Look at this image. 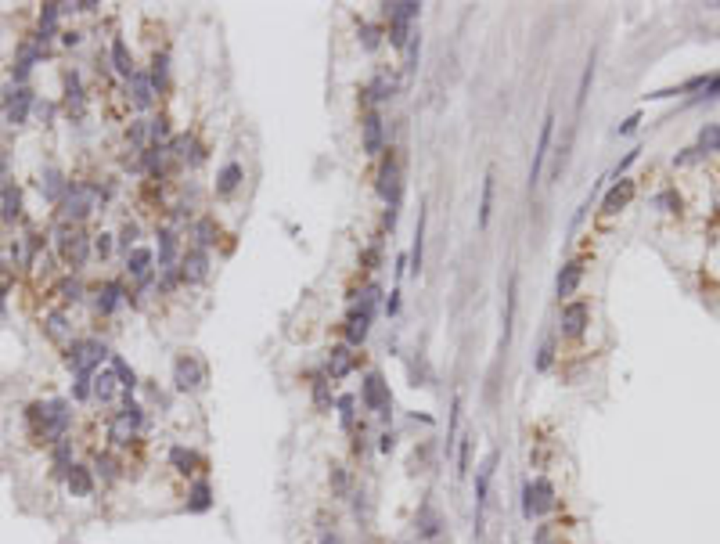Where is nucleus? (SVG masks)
I'll return each mask as SVG.
<instances>
[{
	"mask_svg": "<svg viewBox=\"0 0 720 544\" xmlns=\"http://www.w3.org/2000/svg\"><path fill=\"white\" fill-rule=\"evenodd\" d=\"M206 267H209L206 249H191L188 256H184V267H180V278H184V281H202L206 278Z\"/></svg>",
	"mask_w": 720,
	"mask_h": 544,
	"instance_id": "9d476101",
	"label": "nucleus"
},
{
	"mask_svg": "<svg viewBox=\"0 0 720 544\" xmlns=\"http://www.w3.org/2000/svg\"><path fill=\"white\" fill-rule=\"evenodd\" d=\"M148 263H152V252H148V249L126 252V270H130L134 278H148Z\"/></svg>",
	"mask_w": 720,
	"mask_h": 544,
	"instance_id": "4be33fe9",
	"label": "nucleus"
},
{
	"mask_svg": "<svg viewBox=\"0 0 720 544\" xmlns=\"http://www.w3.org/2000/svg\"><path fill=\"white\" fill-rule=\"evenodd\" d=\"M630 198H634V180H620V184H612L609 188V195H605V202H602V209L605 213H620Z\"/></svg>",
	"mask_w": 720,
	"mask_h": 544,
	"instance_id": "9b49d317",
	"label": "nucleus"
},
{
	"mask_svg": "<svg viewBox=\"0 0 720 544\" xmlns=\"http://www.w3.org/2000/svg\"><path fill=\"white\" fill-rule=\"evenodd\" d=\"M130 94H134L137 108H148L155 101V83L148 76H141V72H134V76H130Z\"/></svg>",
	"mask_w": 720,
	"mask_h": 544,
	"instance_id": "4468645a",
	"label": "nucleus"
},
{
	"mask_svg": "<svg viewBox=\"0 0 720 544\" xmlns=\"http://www.w3.org/2000/svg\"><path fill=\"white\" fill-rule=\"evenodd\" d=\"M148 134H152L155 141H159V137H166V134H170V126H166V119H152V123H148Z\"/></svg>",
	"mask_w": 720,
	"mask_h": 544,
	"instance_id": "ea45409f",
	"label": "nucleus"
},
{
	"mask_svg": "<svg viewBox=\"0 0 720 544\" xmlns=\"http://www.w3.org/2000/svg\"><path fill=\"white\" fill-rule=\"evenodd\" d=\"M112 371H116V378H119L123 389H134V386H137V375L130 371V365H126L123 357H112Z\"/></svg>",
	"mask_w": 720,
	"mask_h": 544,
	"instance_id": "c85d7f7f",
	"label": "nucleus"
},
{
	"mask_svg": "<svg viewBox=\"0 0 720 544\" xmlns=\"http://www.w3.org/2000/svg\"><path fill=\"white\" fill-rule=\"evenodd\" d=\"M551 116H548V123L540 126V141H537V159H533V173H530V180L537 184V177H540V166H544V159H548V144H551Z\"/></svg>",
	"mask_w": 720,
	"mask_h": 544,
	"instance_id": "f3484780",
	"label": "nucleus"
},
{
	"mask_svg": "<svg viewBox=\"0 0 720 544\" xmlns=\"http://www.w3.org/2000/svg\"><path fill=\"white\" fill-rule=\"evenodd\" d=\"M587 321H591L587 303H566L562 306V332L566 335H580L587 328Z\"/></svg>",
	"mask_w": 720,
	"mask_h": 544,
	"instance_id": "1a4fd4ad",
	"label": "nucleus"
},
{
	"mask_svg": "<svg viewBox=\"0 0 720 544\" xmlns=\"http://www.w3.org/2000/svg\"><path fill=\"white\" fill-rule=\"evenodd\" d=\"M65 480H69V491L76 494V498H87L90 491H94V480H90V468L87 465H72Z\"/></svg>",
	"mask_w": 720,
	"mask_h": 544,
	"instance_id": "2eb2a0df",
	"label": "nucleus"
},
{
	"mask_svg": "<svg viewBox=\"0 0 720 544\" xmlns=\"http://www.w3.org/2000/svg\"><path fill=\"white\" fill-rule=\"evenodd\" d=\"M551 504H555V486H551L548 480H537V483L526 486V516H533V512H548Z\"/></svg>",
	"mask_w": 720,
	"mask_h": 544,
	"instance_id": "0eeeda50",
	"label": "nucleus"
},
{
	"mask_svg": "<svg viewBox=\"0 0 720 544\" xmlns=\"http://www.w3.org/2000/svg\"><path fill=\"white\" fill-rule=\"evenodd\" d=\"M29 105H33V94H29V90H18L15 101H8V123H22L26 112H29Z\"/></svg>",
	"mask_w": 720,
	"mask_h": 544,
	"instance_id": "a878e982",
	"label": "nucleus"
},
{
	"mask_svg": "<svg viewBox=\"0 0 720 544\" xmlns=\"http://www.w3.org/2000/svg\"><path fill=\"white\" fill-rule=\"evenodd\" d=\"M346 486H350V480H346V468H342V465H332V491L342 498V494H346Z\"/></svg>",
	"mask_w": 720,
	"mask_h": 544,
	"instance_id": "c9c22d12",
	"label": "nucleus"
},
{
	"mask_svg": "<svg viewBox=\"0 0 720 544\" xmlns=\"http://www.w3.org/2000/svg\"><path fill=\"white\" fill-rule=\"evenodd\" d=\"M321 544H342V541H339L335 534H324V537H321Z\"/></svg>",
	"mask_w": 720,
	"mask_h": 544,
	"instance_id": "de8ad7c7",
	"label": "nucleus"
},
{
	"mask_svg": "<svg viewBox=\"0 0 720 544\" xmlns=\"http://www.w3.org/2000/svg\"><path fill=\"white\" fill-rule=\"evenodd\" d=\"M238 184H242V166L238 162H227L220 170V177H216V195H231Z\"/></svg>",
	"mask_w": 720,
	"mask_h": 544,
	"instance_id": "dca6fc26",
	"label": "nucleus"
},
{
	"mask_svg": "<svg viewBox=\"0 0 720 544\" xmlns=\"http://www.w3.org/2000/svg\"><path fill=\"white\" fill-rule=\"evenodd\" d=\"M386 15H389V22L393 26H407L411 18H418V4H386Z\"/></svg>",
	"mask_w": 720,
	"mask_h": 544,
	"instance_id": "bb28decb",
	"label": "nucleus"
},
{
	"mask_svg": "<svg viewBox=\"0 0 720 544\" xmlns=\"http://www.w3.org/2000/svg\"><path fill=\"white\" fill-rule=\"evenodd\" d=\"M134 238H137V227H134V224H126V227H123L119 245H123V249H130V245H134Z\"/></svg>",
	"mask_w": 720,
	"mask_h": 544,
	"instance_id": "37998d69",
	"label": "nucleus"
},
{
	"mask_svg": "<svg viewBox=\"0 0 720 544\" xmlns=\"http://www.w3.org/2000/svg\"><path fill=\"white\" fill-rule=\"evenodd\" d=\"M80 296H83V285H80V281H65V285H62V299L76 303Z\"/></svg>",
	"mask_w": 720,
	"mask_h": 544,
	"instance_id": "58836bf2",
	"label": "nucleus"
},
{
	"mask_svg": "<svg viewBox=\"0 0 720 544\" xmlns=\"http://www.w3.org/2000/svg\"><path fill=\"white\" fill-rule=\"evenodd\" d=\"M378 191H382V198H389V206L400 202V166H396L393 155L382 162V173H378Z\"/></svg>",
	"mask_w": 720,
	"mask_h": 544,
	"instance_id": "6e6552de",
	"label": "nucleus"
},
{
	"mask_svg": "<svg viewBox=\"0 0 720 544\" xmlns=\"http://www.w3.org/2000/svg\"><path fill=\"white\" fill-rule=\"evenodd\" d=\"M342 425H346V429L353 425V401H350V396H342Z\"/></svg>",
	"mask_w": 720,
	"mask_h": 544,
	"instance_id": "79ce46f5",
	"label": "nucleus"
},
{
	"mask_svg": "<svg viewBox=\"0 0 720 544\" xmlns=\"http://www.w3.org/2000/svg\"><path fill=\"white\" fill-rule=\"evenodd\" d=\"M389 90H393V80L378 76V80H375V87H371V98H375V101H382V98H389Z\"/></svg>",
	"mask_w": 720,
	"mask_h": 544,
	"instance_id": "4c0bfd02",
	"label": "nucleus"
},
{
	"mask_svg": "<svg viewBox=\"0 0 720 544\" xmlns=\"http://www.w3.org/2000/svg\"><path fill=\"white\" fill-rule=\"evenodd\" d=\"M490 202H494V177H486V184H483V209H479V224L490 220Z\"/></svg>",
	"mask_w": 720,
	"mask_h": 544,
	"instance_id": "2f4dec72",
	"label": "nucleus"
},
{
	"mask_svg": "<svg viewBox=\"0 0 720 544\" xmlns=\"http://www.w3.org/2000/svg\"><path fill=\"white\" fill-rule=\"evenodd\" d=\"M144 166H148L152 173H159L162 166H166V148H148V152H144Z\"/></svg>",
	"mask_w": 720,
	"mask_h": 544,
	"instance_id": "473e14b6",
	"label": "nucleus"
},
{
	"mask_svg": "<svg viewBox=\"0 0 720 544\" xmlns=\"http://www.w3.org/2000/svg\"><path fill=\"white\" fill-rule=\"evenodd\" d=\"M4 216H8V220L18 216V188H11V184L4 188Z\"/></svg>",
	"mask_w": 720,
	"mask_h": 544,
	"instance_id": "f704fd0d",
	"label": "nucleus"
},
{
	"mask_svg": "<svg viewBox=\"0 0 720 544\" xmlns=\"http://www.w3.org/2000/svg\"><path fill=\"white\" fill-rule=\"evenodd\" d=\"M40 191H44L47 198H62V191H69V180H62L58 170H47V173L40 177Z\"/></svg>",
	"mask_w": 720,
	"mask_h": 544,
	"instance_id": "5701e85b",
	"label": "nucleus"
},
{
	"mask_svg": "<svg viewBox=\"0 0 720 544\" xmlns=\"http://www.w3.org/2000/svg\"><path fill=\"white\" fill-rule=\"evenodd\" d=\"M360 126H364V152L368 155H378V152H382V119L371 112V116H364V123H360Z\"/></svg>",
	"mask_w": 720,
	"mask_h": 544,
	"instance_id": "ddd939ff",
	"label": "nucleus"
},
{
	"mask_svg": "<svg viewBox=\"0 0 720 544\" xmlns=\"http://www.w3.org/2000/svg\"><path fill=\"white\" fill-rule=\"evenodd\" d=\"M209 504H213V491H209L206 480H198L191 491H188V509H191V512H206Z\"/></svg>",
	"mask_w": 720,
	"mask_h": 544,
	"instance_id": "a211bd4d",
	"label": "nucleus"
},
{
	"mask_svg": "<svg viewBox=\"0 0 720 544\" xmlns=\"http://www.w3.org/2000/svg\"><path fill=\"white\" fill-rule=\"evenodd\" d=\"M94 252H98V256H108V252H112V242H108V234H98V238H94Z\"/></svg>",
	"mask_w": 720,
	"mask_h": 544,
	"instance_id": "a19ab883",
	"label": "nucleus"
},
{
	"mask_svg": "<svg viewBox=\"0 0 720 544\" xmlns=\"http://www.w3.org/2000/svg\"><path fill=\"white\" fill-rule=\"evenodd\" d=\"M94 198H98V188H90V184H72V188L65 191L62 216H65V220H83V216L94 209Z\"/></svg>",
	"mask_w": 720,
	"mask_h": 544,
	"instance_id": "7ed1b4c3",
	"label": "nucleus"
},
{
	"mask_svg": "<svg viewBox=\"0 0 720 544\" xmlns=\"http://www.w3.org/2000/svg\"><path fill=\"white\" fill-rule=\"evenodd\" d=\"M202 378H206V368L198 365V360L191 357V353H180L177 357V365H173V383H177V389H198L202 386Z\"/></svg>",
	"mask_w": 720,
	"mask_h": 544,
	"instance_id": "20e7f679",
	"label": "nucleus"
},
{
	"mask_svg": "<svg viewBox=\"0 0 720 544\" xmlns=\"http://www.w3.org/2000/svg\"><path fill=\"white\" fill-rule=\"evenodd\" d=\"M634 126H638V116H630V119L620 126V134H630V130H634Z\"/></svg>",
	"mask_w": 720,
	"mask_h": 544,
	"instance_id": "49530a36",
	"label": "nucleus"
},
{
	"mask_svg": "<svg viewBox=\"0 0 720 544\" xmlns=\"http://www.w3.org/2000/svg\"><path fill=\"white\" fill-rule=\"evenodd\" d=\"M105 360V346L98 339H83V342H72L69 353H65V365L72 371H80V375H90L94 371V365H101Z\"/></svg>",
	"mask_w": 720,
	"mask_h": 544,
	"instance_id": "f03ea898",
	"label": "nucleus"
},
{
	"mask_svg": "<svg viewBox=\"0 0 720 544\" xmlns=\"http://www.w3.org/2000/svg\"><path fill=\"white\" fill-rule=\"evenodd\" d=\"M360 401H364L368 411H389V386L382 383V375L371 371L360 386Z\"/></svg>",
	"mask_w": 720,
	"mask_h": 544,
	"instance_id": "39448f33",
	"label": "nucleus"
},
{
	"mask_svg": "<svg viewBox=\"0 0 720 544\" xmlns=\"http://www.w3.org/2000/svg\"><path fill=\"white\" fill-rule=\"evenodd\" d=\"M90 396H94V401H101V404H108L116 396V386H119V378H116V371H98L94 378H90Z\"/></svg>",
	"mask_w": 720,
	"mask_h": 544,
	"instance_id": "f8f14e48",
	"label": "nucleus"
},
{
	"mask_svg": "<svg viewBox=\"0 0 720 544\" xmlns=\"http://www.w3.org/2000/svg\"><path fill=\"white\" fill-rule=\"evenodd\" d=\"M112 65H116L119 76H126V80H130L134 72H137V69H134V58H130V51H126V44H123V40H116V44H112Z\"/></svg>",
	"mask_w": 720,
	"mask_h": 544,
	"instance_id": "412c9836",
	"label": "nucleus"
},
{
	"mask_svg": "<svg viewBox=\"0 0 720 544\" xmlns=\"http://www.w3.org/2000/svg\"><path fill=\"white\" fill-rule=\"evenodd\" d=\"M368 324H371V310H360V314H353V317L346 321V335H350V342H364V335H368Z\"/></svg>",
	"mask_w": 720,
	"mask_h": 544,
	"instance_id": "b1692460",
	"label": "nucleus"
},
{
	"mask_svg": "<svg viewBox=\"0 0 720 544\" xmlns=\"http://www.w3.org/2000/svg\"><path fill=\"white\" fill-rule=\"evenodd\" d=\"M360 33H364V47H375V44H378V33H375L371 26H364Z\"/></svg>",
	"mask_w": 720,
	"mask_h": 544,
	"instance_id": "a18cd8bd",
	"label": "nucleus"
},
{
	"mask_svg": "<svg viewBox=\"0 0 720 544\" xmlns=\"http://www.w3.org/2000/svg\"><path fill=\"white\" fill-rule=\"evenodd\" d=\"M141 425H144V411L134 401H126V407L116 411L112 422H108V440H112V444H130L141 432Z\"/></svg>",
	"mask_w": 720,
	"mask_h": 544,
	"instance_id": "f257e3e1",
	"label": "nucleus"
},
{
	"mask_svg": "<svg viewBox=\"0 0 720 544\" xmlns=\"http://www.w3.org/2000/svg\"><path fill=\"white\" fill-rule=\"evenodd\" d=\"M47 335H51V339H65V335H69V321H65L62 314H51V317H47Z\"/></svg>",
	"mask_w": 720,
	"mask_h": 544,
	"instance_id": "7c9ffc66",
	"label": "nucleus"
},
{
	"mask_svg": "<svg viewBox=\"0 0 720 544\" xmlns=\"http://www.w3.org/2000/svg\"><path fill=\"white\" fill-rule=\"evenodd\" d=\"M350 368H353V353L346 346H335L332 357H328V375L332 378H342V375H350Z\"/></svg>",
	"mask_w": 720,
	"mask_h": 544,
	"instance_id": "6ab92c4d",
	"label": "nucleus"
},
{
	"mask_svg": "<svg viewBox=\"0 0 720 544\" xmlns=\"http://www.w3.org/2000/svg\"><path fill=\"white\" fill-rule=\"evenodd\" d=\"M94 306H98V314H112L116 306H119V285H116V281H108V285L101 288V292H98Z\"/></svg>",
	"mask_w": 720,
	"mask_h": 544,
	"instance_id": "393cba45",
	"label": "nucleus"
},
{
	"mask_svg": "<svg viewBox=\"0 0 720 544\" xmlns=\"http://www.w3.org/2000/svg\"><path fill=\"white\" fill-rule=\"evenodd\" d=\"M216 234H220V231H216V224L209 220V216H206V220H198V224H195V238H198V249H209V245L216 242Z\"/></svg>",
	"mask_w": 720,
	"mask_h": 544,
	"instance_id": "cd10ccee",
	"label": "nucleus"
},
{
	"mask_svg": "<svg viewBox=\"0 0 720 544\" xmlns=\"http://www.w3.org/2000/svg\"><path fill=\"white\" fill-rule=\"evenodd\" d=\"M580 278H584V267L580 263H569L562 274H558V296H573L576 285H580Z\"/></svg>",
	"mask_w": 720,
	"mask_h": 544,
	"instance_id": "aec40b11",
	"label": "nucleus"
},
{
	"mask_svg": "<svg viewBox=\"0 0 720 544\" xmlns=\"http://www.w3.org/2000/svg\"><path fill=\"white\" fill-rule=\"evenodd\" d=\"M699 141H702V148H706V152H720V130H717V126H706Z\"/></svg>",
	"mask_w": 720,
	"mask_h": 544,
	"instance_id": "e433bc0d",
	"label": "nucleus"
},
{
	"mask_svg": "<svg viewBox=\"0 0 720 544\" xmlns=\"http://www.w3.org/2000/svg\"><path fill=\"white\" fill-rule=\"evenodd\" d=\"M195 462H198V458L191 455V450H184V447H177V450H173V465L180 468V473H195V468H191Z\"/></svg>",
	"mask_w": 720,
	"mask_h": 544,
	"instance_id": "72a5a7b5",
	"label": "nucleus"
},
{
	"mask_svg": "<svg viewBox=\"0 0 720 544\" xmlns=\"http://www.w3.org/2000/svg\"><path fill=\"white\" fill-rule=\"evenodd\" d=\"M58 249H62V260L69 267H83L87 263V238L80 231H58Z\"/></svg>",
	"mask_w": 720,
	"mask_h": 544,
	"instance_id": "423d86ee",
	"label": "nucleus"
},
{
	"mask_svg": "<svg viewBox=\"0 0 720 544\" xmlns=\"http://www.w3.org/2000/svg\"><path fill=\"white\" fill-rule=\"evenodd\" d=\"M188 148H191V137H188V134L173 141V155H188Z\"/></svg>",
	"mask_w": 720,
	"mask_h": 544,
	"instance_id": "c03bdc74",
	"label": "nucleus"
},
{
	"mask_svg": "<svg viewBox=\"0 0 720 544\" xmlns=\"http://www.w3.org/2000/svg\"><path fill=\"white\" fill-rule=\"evenodd\" d=\"M314 404H317V411H332V393H328V383H324V378L314 383Z\"/></svg>",
	"mask_w": 720,
	"mask_h": 544,
	"instance_id": "c756f323",
	"label": "nucleus"
}]
</instances>
